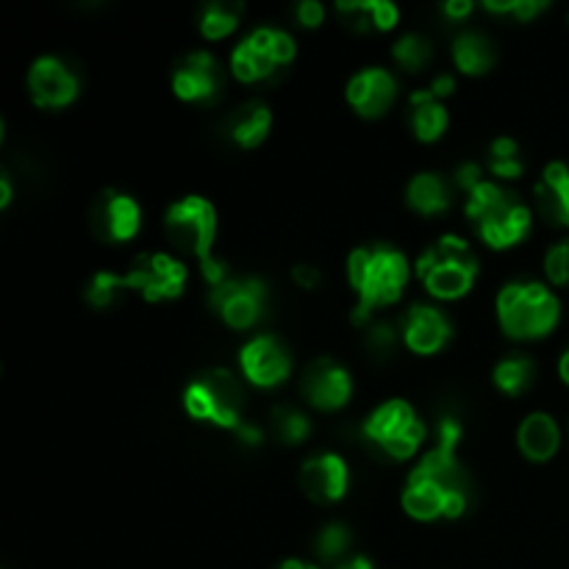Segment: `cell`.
<instances>
[{"label":"cell","instance_id":"obj_1","mask_svg":"<svg viewBox=\"0 0 569 569\" xmlns=\"http://www.w3.org/2000/svg\"><path fill=\"white\" fill-rule=\"evenodd\" d=\"M348 281L359 298L353 320L365 322L376 309L400 300L409 281V261L392 244H367L350 253Z\"/></svg>","mask_w":569,"mask_h":569},{"label":"cell","instance_id":"obj_2","mask_svg":"<svg viewBox=\"0 0 569 569\" xmlns=\"http://www.w3.org/2000/svg\"><path fill=\"white\" fill-rule=\"evenodd\" d=\"M467 217L476 222L483 242L495 250L515 248L531 231L528 206L492 181H481L472 192H467Z\"/></svg>","mask_w":569,"mask_h":569},{"label":"cell","instance_id":"obj_3","mask_svg":"<svg viewBox=\"0 0 569 569\" xmlns=\"http://www.w3.org/2000/svg\"><path fill=\"white\" fill-rule=\"evenodd\" d=\"M561 306L550 289L533 281H517L498 295V317L511 339H542L556 328Z\"/></svg>","mask_w":569,"mask_h":569},{"label":"cell","instance_id":"obj_4","mask_svg":"<svg viewBox=\"0 0 569 569\" xmlns=\"http://www.w3.org/2000/svg\"><path fill=\"white\" fill-rule=\"evenodd\" d=\"M417 276L428 292L439 300H459L478 278V259L470 244L459 237H442L417 261Z\"/></svg>","mask_w":569,"mask_h":569},{"label":"cell","instance_id":"obj_5","mask_svg":"<svg viewBox=\"0 0 569 569\" xmlns=\"http://www.w3.org/2000/svg\"><path fill=\"white\" fill-rule=\"evenodd\" d=\"M183 406L192 420L237 431L242 426L244 389L228 370H206L187 387Z\"/></svg>","mask_w":569,"mask_h":569},{"label":"cell","instance_id":"obj_6","mask_svg":"<svg viewBox=\"0 0 569 569\" xmlns=\"http://www.w3.org/2000/svg\"><path fill=\"white\" fill-rule=\"evenodd\" d=\"M167 239L176 244L183 253L200 259V264L209 267L211 261V244L217 237V211L206 198H183L170 206L164 217Z\"/></svg>","mask_w":569,"mask_h":569},{"label":"cell","instance_id":"obj_7","mask_svg":"<svg viewBox=\"0 0 569 569\" xmlns=\"http://www.w3.org/2000/svg\"><path fill=\"white\" fill-rule=\"evenodd\" d=\"M365 437L392 459H411L426 439L420 417L406 400H389L365 422Z\"/></svg>","mask_w":569,"mask_h":569},{"label":"cell","instance_id":"obj_8","mask_svg":"<svg viewBox=\"0 0 569 569\" xmlns=\"http://www.w3.org/2000/svg\"><path fill=\"white\" fill-rule=\"evenodd\" d=\"M295 59V39L281 28H259L231 53V70L239 81L256 83Z\"/></svg>","mask_w":569,"mask_h":569},{"label":"cell","instance_id":"obj_9","mask_svg":"<svg viewBox=\"0 0 569 569\" xmlns=\"http://www.w3.org/2000/svg\"><path fill=\"white\" fill-rule=\"evenodd\" d=\"M142 226V209L131 194L120 189H103L89 206V231L106 244H122L137 237Z\"/></svg>","mask_w":569,"mask_h":569},{"label":"cell","instance_id":"obj_10","mask_svg":"<svg viewBox=\"0 0 569 569\" xmlns=\"http://www.w3.org/2000/svg\"><path fill=\"white\" fill-rule=\"evenodd\" d=\"M211 309L231 328H253L267 306V287L259 278H226L211 287Z\"/></svg>","mask_w":569,"mask_h":569},{"label":"cell","instance_id":"obj_11","mask_svg":"<svg viewBox=\"0 0 569 569\" xmlns=\"http://www.w3.org/2000/svg\"><path fill=\"white\" fill-rule=\"evenodd\" d=\"M126 283L144 300H170L187 287V267L167 253H142L131 261Z\"/></svg>","mask_w":569,"mask_h":569},{"label":"cell","instance_id":"obj_12","mask_svg":"<svg viewBox=\"0 0 569 569\" xmlns=\"http://www.w3.org/2000/svg\"><path fill=\"white\" fill-rule=\"evenodd\" d=\"M239 365H242L244 378L250 383L272 389L287 381L289 372H292V353L278 337L261 333L244 345L242 353H239Z\"/></svg>","mask_w":569,"mask_h":569},{"label":"cell","instance_id":"obj_13","mask_svg":"<svg viewBox=\"0 0 569 569\" xmlns=\"http://www.w3.org/2000/svg\"><path fill=\"white\" fill-rule=\"evenodd\" d=\"M226 87L220 61L211 53H189L172 70V92L187 103H211Z\"/></svg>","mask_w":569,"mask_h":569},{"label":"cell","instance_id":"obj_14","mask_svg":"<svg viewBox=\"0 0 569 569\" xmlns=\"http://www.w3.org/2000/svg\"><path fill=\"white\" fill-rule=\"evenodd\" d=\"M28 94L39 109H64L76 100L78 78L56 56H42L28 70Z\"/></svg>","mask_w":569,"mask_h":569},{"label":"cell","instance_id":"obj_15","mask_svg":"<svg viewBox=\"0 0 569 569\" xmlns=\"http://www.w3.org/2000/svg\"><path fill=\"white\" fill-rule=\"evenodd\" d=\"M403 509L406 515L422 522L439 520V517L456 520L467 511V492H450L433 481L409 478L403 492Z\"/></svg>","mask_w":569,"mask_h":569},{"label":"cell","instance_id":"obj_16","mask_svg":"<svg viewBox=\"0 0 569 569\" xmlns=\"http://www.w3.org/2000/svg\"><path fill=\"white\" fill-rule=\"evenodd\" d=\"M303 395L315 409L337 411L353 395V381L348 370L333 359H317L303 372Z\"/></svg>","mask_w":569,"mask_h":569},{"label":"cell","instance_id":"obj_17","mask_svg":"<svg viewBox=\"0 0 569 569\" xmlns=\"http://www.w3.org/2000/svg\"><path fill=\"white\" fill-rule=\"evenodd\" d=\"M350 483L348 465H345L339 456L322 453L315 456L303 465L300 470V489L306 492V498H311L315 503H337L345 498Z\"/></svg>","mask_w":569,"mask_h":569},{"label":"cell","instance_id":"obj_18","mask_svg":"<svg viewBox=\"0 0 569 569\" xmlns=\"http://www.w3.org/2000/svg\"><path fill=\"white\" fill-rule=\"evenodd\" d=\"M395 94H398V83L392 72L383 67H367L356 72L348 83V103L361 117H383L392 109Z\"/></svg>","mask_w":569,"mask_h":569},{"label":"cell","instance_id":"obj_19","mask_svg":"<svg viewBox=\"0 0 569 569\" xmlns=\"http://www.w3.org/2000/svg\"><path fill=\"white\" fill-rule=\"evenodd\" d=\"M450 320L433 306H415L403 320V342L411 353L433 356L448 345Z\"/></svg>","mask_w":569,"mask_h":569},{"label":"cell","instance_id":"obj_20","mask_svg":"<svg viewBox=\"0 0 569 569\" xmlns=\"http://www.w3.org/2000/svg\"><path fill=\"white\" fill-rule=\"evenodd\" d=\"M537 209L553 226L569 228V167L548 164L537 183Z\"/></svg>","mask_w":569,"mask_h":569},{"label":"cell","instance_id":"obj_21","mask_svg":"<svg viewBox=\"0 0 569 569\" xmlns=\"http://www.w3.org/2000/svg\"><path fill=\"white\" fill-rule=\"evenodd\" d=\"M517 442H520V450L528 456L531 461H548L553 459L556 450H559L561 433L559 426L550 415H528L522 420L520 431H517Z\"/></svg>","mask_w":569,"mask_h":569},{"label":"cell","instance_id":"obj_22","mask_svg":"<svg viewBox=\"0 0 569 569\" xmlns=\"http://www.w3.org/2000/svg\"><path fill=\"white\" fill-rule=\"evenodd\" d=\"M226 128L239 148H259L272 128V111L261 100H248L228 117Z\"/></svg>","mask_w":569,"mask_h":569},{"label":"cell","instance_id":"obj_23","mask_svg":"<svg viewBox=\"0 0 569 569\" xmlns=\"http://www.w3.org/2000/svg\"><path fill=\"white\" fill-rule=\"evenodd\" d=\"M406 200H409V206L417 214L433 217L442 214L445 209H450L453 189H450V183L445 181L442 176H437V172H420V176L411 178L409 187H406Z\"/></svg>","mask_w":569,"mask_h":569},{"label":"cell","instance_id":"obj_24","mask_svg":"<svg viewBox=\"0 0 569 569\" xmlns=\"http://www.w3.org/2000/svg\"><path fill=\"white\" fill-rule=\"evenodd\" d=\"M409 126L420 142H437L448 131V109L431 92H415L409 106Z\"/></svg>","mask_w":569,"mask_h":569},{"label":"cell","instance_id":"obj_25","mask_svg":"<svg viewBox=\"0 0 569 569\" xmlns=\"http://www.w3.org/2000/svg\"><path fill=\"white\" fill-rule=\"evenodd\" d=\"M453 61L461 72L467 76H483L495 67L498 61V50H495L492 39H487L483 33L470 31L461 33L453 44Z\"/></svg>","mask_w":569,"mask_h":569},{"label":"cell","instance_id":"obj_26","mask_svg":"<svg viewBox=\"0 0 569 569\" xmlns=\"http://www.w3.org/2000/svg\"><path fill=\"white\" fill-rule=\"evenodd\" d=\"M533 381H537V365L522 353L509 356V359H503L495 367V387L500 392L511 395V398L526 395L533 387Z\"/></svg>","mask_w":569,"mask_h":569},{"label":"cell","instance_id":"obj_27","mask_svg":"<svg viewBox=\"0 0 569 569\" xmlns=\"http://www.w3.org/2000/svg\"><path fill=\"white\" fill-rule=\"evenodd\" d=\"M244 6L242 3H209L200 11V33L206 39H226L233 28L239 26V17H242Z\"/></svg>","mask_w":569,"mask_h":569},{"label":"cell","instance_id":"obj_28","mask_svg":"<svg viewBox=\"0 0 569 569\" xmlns=\"http://www.w3.org/2000/svg\"><path fill=\"white\" fill-rule=\"evenodd\" d=\"M342 14H353L359 20L356 26L376 28V31H389L398 22V6L389 0H370V3H339Z\"/></svg>","mask_w":569,"mask_h":569},{"label":"cell","instance_id":"obj_29","mask_svg":"<svg viewBox=\"0 0 569 569\" xmlns=\"http://www.w3.org/2000/svg\"><path fill=\"white\" fill-rule=\"evenodd\" d=\"M392 59L398 61V67H403L406 72L426 70L433 59L431 39L422 37V33H406V37H400L398 42L392 44Z\"/></svg>","mask_w":569,"mask_h":569},{"label":"cell","instance_id":"obj_30","mask_svg":"<svg viewBox=\"0 0 569 569\" xmlns=\"http://www.w3.org/2000/svg\"><path fill=\"white\" fill-rule=\"evenodd\" d=\"M270 431L281 445H300L309 439L311 422L306 420V415H300L298 409L278 406L270 415Z\"/></svg>","mask_w":569,"mask_h":569},{"label":"cell","instance_id":"obj_31","mask_svg":"<svg viewBox=\"0 0 569 569\" xmlns=\"http://www.w3.org/2000/svg\"><path fill=\"white\" fill-rule=\"evenodd\" d=\"M489 170L492 176L503 178V181H515L526 170V161H522L520 144L509 137L495 139L492 148H489Z\"/></svg>","mask_w":569,"mask_h":569},{"label":"cell","instance_id":"obj_32","mask_svg":"<svg viewBox=\"0 0 569 569\" xmlns=\"http://www.w3.org/2000/svg\"><path fill=\"white\" fill-rule=\"evenodd\" d=\"M126 292H131L126 283V276H114V272H98L92 281L87 283V303L94 309H109Z\"/></svg>","mask_w":569,"mask_h":569},{"label":"cell","instance_id":"obj_33","mask_svg":"<svg viewBox=\"0 0 569 569\" xmlns=\"http://www.w3.org/2000/svg\"><path fill=\"white\" fill-rule=\"evenodd\" d=\"M353 545V537H350V528H345L342 522H331V526L322 528L315 539V548L320 553V559L326 561H339Z\"/></svg>","mask_w":569,"mask_h":569},{"label":"cell","instance_id":"obj_34","mask_svg":"<svg viewBox=\"0 0 569 569\" xmlns=\"http://www.w3.org/2000/svg\"><path fill=\"white\" fill-rule=\"evenodd\" d=\"M545 272H548L550 281L559 283V287L569 283V239L553 244V248L548 250V259H545Z\"/></svg>","mask_w":569,"mask_h":569},{"label":"cell","instance_id":"obj_35","mask_svg":"<svg viewBox=\"0 0 569 569\" xmlns=\"http://www.w3.org/2000/svg\"><path fill=\"white\" fill-rule=\"evenodd\" d=\"M483 9L487 11H495V14H515L520 17L522 22L531 20V17H537L539 11L545 9L542 0H506V3H483Z\"/></svg>","mask_w":569,"mask_h":569},{"label":"cell","instance_id":"obj_36","mask_svg":"<svg viewBox=\"0 0 569 569\" xmlns=\"http://www.w3.org/2000/svg\"><path fill=\"white\" fill-rule=\"evenodd\" d=\"M398 345V333L389 326H376L370 333V353L372 356H389Z\"/></svg>","mask_w":569,"mask_h":569},{"label":"cell","instance_id":"obj_37","mask_svg":"<svg viewBox=\"0 0 569 569\" xmlns=\"http://www.w3.org/2000/svg\"><path fill=\"white\" fill-rule=\"evenodd\" d=\"M295 14H298V22L306 28H317L322 20H326V9L317 0H303V3L295 6Z\"/></svg>","mask_w":569,"mask_h":569},{"label":"cell","instance_id":"obj_38","mask_svg":"<svg viewBox=\"0 0 569 569\" xmlns=\"http://www.w3.org/2000/svg\"><path fill=\"white\" fill-rule=\"evenodd\" d=\"M292 281L298 283L300 289H317L322 283V272L317 270L315 264H295L292 267Z\"/></svg>","mask_w":569,"mask_h":569},{"label":"cell","instance_id":"obj_39","mask_svg":"<svg viewBox=\"0 0 569 569\" xmlns=\"http://www.w3.org/2000/svg\"><path fill=\"white\" fill-rule=\"evenodd\" d=\"M453 87H456V81H453V78H450V76H439L437 81L431 83V89H428V92H431L433 98H439V100H442V98H448L450 92H453Z\"/></svg>","mask_w":569,"mask_h":569},{"label":"cell","instance_id":"obj_40","mask_svg":"<svg viewBox=\"0 0 569 569\" xmlns=\"http://www.w3.org/2000/svg\"><path fill=\"white\" fill-rule=\"evenodd\" d=\"M470 11H472L470 0H456V3H445V14L453 17V20H461V17H467Z\"/></svg>","mask_w":569,"mask_h":569},{"label":"cell","instance_id":"obj_41","mask_svg":"<svg viewBox=\"0 0 569 569\" xmlns=\"http://www.w3.org/2000/svg\"><path fill=\"white\" fill-rule=\"evenodd\" d=\"M337 569H376V567H372V561L365 559V556H353V559L348 561H339Z\"/></svg>","mask_w":569,"mask_h":569},{"label":"cell","instance_id":"obj_42","mask_svg":"<svg viewBox=\"0 0 569 569\" xmlns=\"http://www.w3.org/2000/svg\"><path fill=\"white\" fill-rule=\"evenodd\" d=\"M11 203V181L9 176H0V206H9Z\"/></svg>","mask_w":569,"mask_h":569},{"label":"cell","instance_id":"obj_43","mask_svg":"<svg viewBox=\"0 0 569 569\" xmlns=\"http://www.w3.org/2000/svg\"><path fill=\"white\" fill-rule=\"evenodd\" d=\"M278 569H317V567L306 565V561H283V565Z\"/></svg>","mask_w":569,"mask_h":569},{"label":"cell","instance_id":"obj_44","mask_svg":"<svg viewBox=\"0 0 569 569\" xmlns=\"http://www.w3.org/2000/svg\"><path fill=\"white\" fill-rule=\"evenodd\" d=\"M559 370H561V378H565V381L569 383V350L565 353V359H561V367H559Z\"/></svg>","mask_w":569,"mask_h":569}]
</instances>
